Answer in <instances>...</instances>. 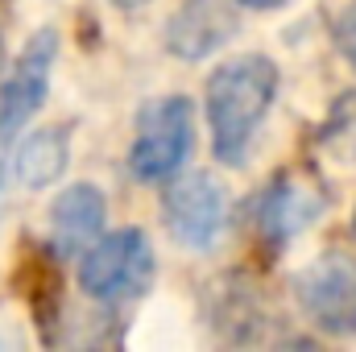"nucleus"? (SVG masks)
<instances>
[{
    "mask_svg": "<svg viewBox=\"0 0 356 352\" xmlns=\"http://www.w3.org/2000/svg\"><path fill=\"white\" fill-rule=\"evenodd\" d=\"M277 95V67L266 54H241L228 58L207 79V120H211V145L224 166H241L269 104Z\"/></svg>",
    "mask_w": 356,
    "mask_h": 352,
    "instance_id": "1",
    "label": "nucleus"
},
{
    "mask_svg": "<svg viewBox=\"0 0 356 352\" xmlns=\"http://www.w3.org/2000/svg\"><path fill=\"white\" fill-rule=\"evenodd\" d=\"M195 150V104L186 95L149 99L137 112V133L129 145V170L141 182H162L182 170L186 154Z\"/></svg>",
    "mask_w": 356,
    "mask_h": 352,
    "instance_id": "2",
    "label": "nucleus"
},
{
    "mask_svg": "<svg viewBox=\"0 0 356 352\" xmlns=\"http://www.w3.org/2000/svg\"><path fill=\"white\" fill-rule=\"evenodd\" d=\"M154 282V249L141 228L108 232L79 262V286L95 303H129L141 298Z\"/></svg>",
    "mask_w": 356,
    "mask_h": 352,
    "instance_id": "3",
    "label": "nucleus"
},
{
    "mask_svg": "<svg viewBox=\"0 0 356 352\" xmlns=\"http://www.w3.org/2000/svg\"><path fill=\"white\" fill-rule=\"evenodd\" d=\"M302 315L327 336H356V257L323 253L294 278Z\"/></svg>",
    "mask_w": 356,
    "mask_h": 352,
    "instance_id": "4",
    "label": "nucleus"
},
{
    "mask_svg": "<svg viewBox=\"0 0 356 352\" xmlns=\"http://www.w3.org/2000/svg\"><path fill=\"white\" fill-rule=\"evenodd\" d=\"M162 216H166V228L182 249H211L224 228H228V191L220 186V178L203 175H182L166 186L162 195Z\"/></svg>",
    "mask_w": 356,
    "mask_h": 352,
    "instance_id": "5",
    "label": "nucleus"
},
{
    "mask_svg": "<svg viewBox=\"0 0 356 352\" xmlns=\"http://www.w3.org/2000/svg\"><path fill=\"white\" fill-rule=\"evenodd\" d=\"M54 54H58V33L54 29H42L25 42L17 67L8 71V79L0 83V145L13 141L29 116L46 104V91H50V67H54Z\"/></svg>",
    "mask_w": 356,
    "mask_h": 352,
    "instance_id": "6",
    "label": "nucleus"
},
{
    "mask_svg": "<svg viewBox=\"0 0 356 352\" xmlns=\"http://www.w3.org/2000/svg\"><path fill=\"white\" fill-rule=\"evenodd\" d=\"M327 207V195L302 175H277L266 191L257 195V207H253V220H257V232L266 237L269 245H286L294 241L302 228H311Z\"/></svg>",
    "mask_w": 356,
    "mask_h": 352,
    "instance_id": "7",
    "label": "nucleus"
},
{
    "mask_svg": "<svg viewBox=\"0 0 356 352\" xmlns=\"http://www.w3.org/2000/svg\"><path fill=\"white\" fill-rule=\"evenodd\" d=\"M241 21L228 0H186L166 25V46L182 63H203L236 38Z\"/></svg>",
    "mask_w": 356,
    "mask_h": 352,
    "instance_id": "8",
    "label": "nucleus"
},
{
    "mask_svg": "<svg viewBox=\"0 0 356 352\" xmlns=\"http://www.w3.org/2000/svg\"><path fill=\"white\" fill-rule=\"evenodd\" d=\"M108 203L99 195V186L91 182H75L67 186L54 203H50V249L58 257H79L99 241Z\"/></svg>",
    "mask_w": 356,
    "mask_h": 352,
    "instance_id": "9",
    "label": "nucleus"
},
{
    "mask_svg": "<svg viewBox=\"0 0 356 352\" xmlns=\"http://www.w3.org/2000/svg\"><path fill=\"white\" fill-rule=\"evenodd\" d=\"M67 154H71V141H67V129H38L29 133L21 145H17V158H13V175L21 186L38 191V186H54L63 170H67Z\"/></svg>",
    "mask_w": 356,
    "mask_h": 352,
    "instance_id": "10",
    "label": "nucleus"
},
{
    "mask_svg": "<svg viewBox=\"0 0 356 352\" xmlns=\"http://www.w3.org/2000/svg\"><path fill=\"white\" fill-rule=\"evenodd\" d=\"M319 145L340 162H356V88L332 104V112L319 129Z\"/></svg>",
    "mask_w": 356,
    "mask_h": 352,
    "instance_id": "11",
    "label": "nucleus"
},
{
    "mask_svg": "<svg viewBox=\"0 0 356 352\" xmlns=\"http://www.w3.org/2000/svg\"><path fill=\"white\" fill-rule=\"evenodd\" d=\"M336 46H340V54L348 58V67L356 71V4H348V8L336 17Z\"/></svg>",
    "mask_w": 356,
    "mask_h": 352,
    "instance_id": "12",
    "label": "nucleus"
},
{
    "mask_svg": "<svg viewBox=\"0 0 356 352\" xmlns=\"http://www.w3.org/2000/svg\"><path fill=\"white\" fill-rule=\"evenodd\" d=\"M232 4H245V8H282L286 0H232Z\"/></svg>",
    "mask_w": 356,
    "mask_h": 352,
    "instance_id": "13",
    "label": "nucleus"
},
{
    "mask_svg": "<svg viewBox=\"0 0 356 352\" xmlns=\"http://www.w3.org/2000/svg\"><path fill=\"white\" fill-rule=\"evenodd\" d=\"M116 8H141V4H149V0H112Z\"/></svg>",
    "mask_w": 356,
    "mask_h": 352,
    "instance_id": "14",
    "label": "nucleus"
},
{
    "mask_svg": "<svg viewBox=\"0 0 356 352\" xmlns=\"http://www.w3.org/2000/svg\"><path fill=\"white\" fill-rule=\"evenodd\" d=\"M0 67H4V42H0Z\"/></svg>",
    "mask_w": 356,
    "mask_h": 352,
    "instance_id": "15",
    "label": "nucleus"
},
{
    "mask_svg": "<svg viewBox=\"0 0 356 352\" xmlns=\"http://www.w3.org/2000/svg\"><path fill=\"white\" fill-rule=\"evenodd\" d=\"M353 232H356V216H353Z\"/></svg>",
    "mask_w": 356,
    "mask_h": 352,
    "instance_id": "16",
    "label": "nucleus"
}]
</instances>
